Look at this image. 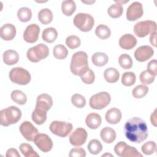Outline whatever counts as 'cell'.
I'll return each instance as SVG.
<instances>
[{"label":"cell","mask_w":157,"mask_h":157,"mask_svg":"<svg viewBox=\"0 0 157 157\" xmlns=\"http://www.w3.org/2000/svg\"><path fill=\"white\" fill-rule=\"evenodd\" d=\"M89 69L88 55L86 52L79 51L75 52L72 56L70 69L75 75H80Z\"/></svg>","instance_id":"2"},{"label":"cell","mask_w":157,"mask_h":157,"mask_svg":"<svg viewBox=\"0 0 157 157\" xmlns=\"http://www.w3.org/2000/svg\"><path fill=\"white\" fill-rule=\"evenodd\" d=\"M72 104L77 108H82L86 104L85 97L80 94H74L71 98Z\"/></svg>","instance_id":"42"},{"label":"cell","mask_w":157,"mask_h":157,"mask_svg":"<svg viewBox=\"0 0 157 157\" xmlns=\"http://www.w3.org/2000/svg\"><path fill=\"white\" fill-rule=\"evenodd\" d=\"M49 128L53 134L61 137H65L72 131L73 126L69 122L56 120L51 123Z\"/></svg>","instance_id":"9"},{"label":"cell","mask_w":157,"mask_h":157,"mask_svg":"<svg viewBox=\"0 0 157 157\" xmlns=\"http://www.w3.org/2000/svg\"><path fill=\"white\" fill-rule=\"evenodd\" d=\"M111 101L109 93L106 91H101L93 95L89 101L91 108L96 110H101L107 107Z\"/></svg>","instance_id":"8"},{"label":"cell","mask_w":157,"mask_h":157,"mask_svg":"<svg viewBox=\"0 0 157 157\" xmlns=\"http://www.w3.org/2000/svg\"><path fill=\"white\" fill-rule=\"evenodd\" d=\"M40 33V28L37 24L28 25L23 33L24 40L28 43H34L38 40Z\"/></svg>","instance_id":"15"},{"label":"cell","mask_w":157,"mask_h":157,"mask_svg":"<svg viewBox=\"0 0 157 157\" xmlns=\"http://www.w3.org/2000/svg\"><path fill=\"white\" fill-rule=\"evenodd\" d=\"M155 78V76L150 74L148 71H144L142 72L140 74V82L145 85H149L152 83Z\"/></svg>","instance_id":"44"},{"label":"cell","mask_w":157,"mask_h":157,"mask_svg":"<svg viewBox=\"0 0 157 157\" xmlns=\"http://www.w3.org/2000/svg\"><path fill=\"white\" fill-rule=\"evenodd\" d=\"M19 149L21 153L26 157H38L39 154L36 153L31 145L27 143L21 144L19 146Z\"/></svg>","instance_id":"35"},{"label":"cell","mask_w":157,"mask_h":157,"mask_svg":"<svg viewBox=\"0 0 157 157\" xmlns=\"http://www.w3.org/2000/svg\"><path fill=\"white\" fill-rule=\"evenodd\" d=\"M91 61L94 65L98 67H101L107 63L109 58L108 56L104 53L96 52L92 55Z\"/></svg>","instance_id":"27"},{"label":"cell","mask_w":157,"mask_h":157,"mask_svg":"<svg viewBox=\"0 0 157 157\" xmlns=\"http://www.w3.org/2000/svg\"><path fill=\"white\" fill-rule=\"evenodd\" d=\"M100 136L104 142L111 144L116 139V132L112 128L105 127L101 131Z\"/></svg>","instance_id":"23"},{"label":"cell","mask_w":157,"mask_h":157,"mask_svg":"<svg viewBox=\"0 0 157 157\" xmlns=\"http://www.w3.org/2000/svg\"><path fill=\"white\" fill-rule=\"evenodd\" d=\"M144 13L143 7L140 2L135 1L131 3L126 10V18L129 21H136Z\"/></svg>","instance_id":"14"},{"label":"cell","mask_w":157,"mask_h":157,"mask_svg":"<svg viewBox=\"0 0 157 157\" xmlns=\"http://www.w3.org/2000/svg\"><path fill=\"white\" fill-rule=\"evenodd\" d=\"M6 156L7 157H10V156L20 157V155L18 153V151L15 148H9L7 150Z\"/></svg>","instance_id":"47"},{"label":"cell","mask_w":157,"mask_h":157,"mask_svg":"<svg viewBox=\"0 0 157 157\" xmlns=\"http://www.w3.org/2000/svg\"><path fill=\"white\" fill-rule=\"evenodd\" d=\"M16 35V28L11 23H6L0 28V36L4 40H11Z\"/></svg>","instance_id":"18"},{"label":"cell","mask_w":157,"mask_h":157,"mask_svg":"<svg viewBox=\"0 0 157 157\" xmlns=\"http://www.w3.org/2000/svg\"><path fill=\"white\" fill-rule=\"evenodd\" d=\"M123 12V7L122 4L115 1V4L111 5L107 10L109 15L113 18H118L121 16Z\"/></svg>","instance_id":"30"},{"label":"cell","mask_w":157,"mask_h":157,"mask_svg":"<svg viewBox=\"0 0 157 157\" xmlns=\"http://www.w3.org/2000/svg\"><path fill=\"white\" fill-rule=\"evenodd\" d=\"M69 156L70 157H85L86 156V152L82 148H74L71 150Z\"/></svg>","instance_id":"45"},{"label":"cell","mask_w":157,"mask_h":157,"mask_svg":"<svg viewBox=\"0 0 157 157\" xmlns=\"http://www.w3.org/2000/svg\"><path fill=\"white\" fill-rule=\"evenodd\" d=\"M49 54L48 47L42 43L29 48L26 53L28 59L33 63H37L45 59Z\"/></svg>","instance_id":"4"},{"label":"cell","mask_w":157,"mask_h":157,"mask_svg":"<svg viewBox=\"0 0 157 157\" xmlns=\"http://www.w3.org/2000/svg\"><path fill=\"white\" fill-rule=\"evenodd\" d=\"M95 34L101 39H106L110 36L111 31L107 26L101 24L96 27Z\"/></svg>","instance_id":"32"},{"label":"cell","mask_w":157,"mask_h":157,"mask_svg":"<svg viewBox=\"0 0 157 157\" xmlns=\"http://www.w3.org/2000/svg\"><path fill=\"white\" fill-rule=\"evenodd\" d=\"M17 17L20 21L28 22L32 17V12L28 7H21L17 12Z\"/></svg>","instance_id":"34"},{"label":"cell","mask_w":157,"mask_h":157,"mask_svg":"<svg viewBox=\"0 0 157 157\" xmlns=\"http://www.w3.org/2000/svg\"><path fill=\"white\" fill-rule=\"evenodd\" d=\"M104 77L108 83H115L119 79L120 74L115 68L109 67L104 71Z\"/></svg>","instance_id":"26"},{"label":"cell","mask_w":157,"mask_h":157,"mask_svg":"<svg viewBox=\"0 0 157 157\" xmlns=\"http://www.w3.org/2000/svg\"><path fill=\"white\" fill-rule=\"evenodd\" d=\"M87 148L90 153L93 155H98L102 151V145L98 139H92L88 143Z\"/></svg>","instance_id":"36"},{"label":"cell","mask_w":157,"mask_h":157,"mask_svg":"<svg viewBox=\"0 0 157 157\" xmlns=\"http://www.w3.org/2000/svg\"><path fill=\"white\" fill-rule=\"evenodd\" d=\"M156 150V144L154 141H148L145 142L141 147L142 152L146 155H150L154 153Z\"/></svg>","instance_id":"40"},{"label":"cell","mask_w":157,"mask_h":157,"mask_svg":"<svg viewBox=\"0 0 157 157\" xmlns=\"http://www.w3.org/2000/svg\"><path fill=\"white\" fill-rule=\"evenodd\" d=\"M114 151L116 155L121 157H143L142 154L138 150L124 142H119L114 147Z\"/></svg>","instance_id":"10"},{"label":"cell","mask_w":157,"mask_h":157,"mask_svg":"<svg viewBox=\"0 0 157 157\" xmlns=\"http://www.w3.org/2000/svg\"><path fill=\"white\" fill-rule=\"evenodd\" d=\"M134 33L139 37H144L150 34L156 32V23L154 21L145 20L139 21L134 26Z\"/></svg>","instance_id":"7"},{"label":"cell","mask_w":157,"mask_h":157,"mask_svg":"<svg viewBox=\"0 0 157 157\" xmlns=\"http://www.w3.org/2000/svg\"><path fill=\"white\" fill-rule=\"evenodd\" d=\"M118 63L121 67L129 69L132 67L133 62L131 57L128 54H122L118 58Z\"/></svg>","instance_id":"37"},{"label":"cell","mask_w":157,"mask_h":157,"mask_svg":"<svg viewBox=\"0 0 157 157\" xmlns=\"http://www.w3.org/2000/svg\"><path fill=\"white\" fill-rule=\"evenodd\" d=\"M38 19L43 25L50 23L53 20L52 12L47 8L41 9L38 13Z\"/></svg>","instance_id":"28"},{"label":"cell","mask_w":157,"mask_h":157,"mask_svg":"<svg viewBox=\"0 0 157 157\" xmlns=\"http://www.w3.org/2000/svg\"><path fill=\"white\" fill-rule=\"evenodd\" d=\"M123 132L129 141L136 144L143 142L148 136L147 125L145 121L139 117L129 119L124 124Z\"/></svg>","instance_id":"1"},{"label":"cell","mask_w":157,"mask_h":157,"mask_svg":"<svg viewBox=\"0 0 157 157\" xmlns=\"http://www.w3.org/2000/svg\"><path fill=\"white\" fill-rule=\"evenodd\" d=\"M156 32H155L152 34H151L150 37V42L151 45H153L154 47H156Z\"/></svg>","instance_id":"48"},{"label":"cell","mask_w":157,"mask_h":157,"mask_svg":"<svg viewBox=\"0 0 157 157\" xmlns=\"http://www.w3.org/2000/svg\"><path fill=\"white\" fill-rule=\"evenodd\" d=\"M102 122L101 117L96 113L93 112L89 113L85 119L86 126L92 129H97L100 126Z\"/></svg>","instance_id":"21"},{"label":"cell","mask_w":157,"mask_h":157,"mask_svg":"<svg viewBox=\"0 0 157 157\" xmlns=\"http://www.w3.org/2000/svg\"><path fill=\"white\" fill-rule=\"evenodd\" d=\"M150 74L156 76L157 75V61L156 59L151 60L147 65V70Z\"/></svg>","instance_id":"46"},{"label":"cell","mask_w":157,"mask_h":157,"mask_svg":"<svg viewBox=\"0 0 157 157\" xmlns=\"http://www.w3.org/2000/svg\"><path fill=\"white\" fill-rule=\"evenodd\" d=\"M33 141L39 149L45 153L50 151L53 147L52 140L46 134H37Z\"/></svg>","instance_id":"11"},{"label":"cell","mask_w":157,"mask_h":157,"mask_svg":"<svg viewBox=\"0 0 157 157\" xmlns=\"http://www.w3.org/2000/svg\"><path fill=\"white\" fill-rule=\"evenodd\" d=\"M74 25L81 31L88 32L91 31L94 24L93 17L86 13H78L74 18Z\"/></svg>","instance_id":"5"},{"label":"cell","mask_w":157,"mask_h":157,"mask_svg":"<svg viewBox=\"0 0 157 157\" xmlns=\"http://www.w3.org/2000/svg\"><path fill=\"white\" fill-rule=\"evenodd\" d=\"M11 99L13 102L19 104L24 105L27 101L26 95L21 91L16 90L11 93Z\"/></svg>","instance_id":"31"},{"label":"cell","mask_w":157,"mask_h":157,"mask_svg":"<svg viewBox=\"0 0 157 157\" xmlns=\"http://www.w3.org/2000/svg\"><path fill=\"white\" fill-rule=\"evenodd\" d=\"M87 136L88 134L85 129L82 128H78L70 135L69 141L73 146L79 147L85 143Z\"/></svg>","instance_id":"13"},{"label":"cell","mask_w":157,"mask_h":157,"mask_svg":"<svg viewBox=\"0 0 157 157\" xmlns=\"http://www.w3.org/2000/svg\"><path fill=\"white\" fill-rule=\"evenodd\" d=\"M76 4L72 0L63 1L61 4V10L66 16H71L75 11Z\"/></svg>","instance_id":"29"},{"label":"cell","mask_w":157,"mask_h":157,"mask_svg":"<svg viewBox=\"0 0 157 157\" xmlns=\"http://www.w3.org/2000/svg\"><path fill=\"white\" fill-rule=\"evenodd\" d=\"M82 82L86 84H92L95 79V75L93 71L90 68L88 70L80 75Z\"/></svg>","instance_id":"43"},{"label":"cell","mask_w":157,"mask_h":157,"mask_svg":"<svg viewBox=\"0 0 157 157\" xmlns=\"http://www.w3.org/2000/svg\"><path fill=\"white\" fill-rule=\"evenodd\" d=\"M53 54L56 59H64L67 57L68 51L65 46L61 44H58L54 47L53 49Z\"/></svg>","instance_id":"33"},{"label":"cell","mask_w":157,"mask_h":157,"mask_svg":"<svg viewBox=\"0 0 157 157\" xmlns=\"http://www.w3.org/2000/svg\"><path fill=\"white\" fill-rule=\"evenodd\" d=\"M9 78L14 83L25 85L31 81V74L25 69L20 67L12 68L9 72Z\"/></svg>","instance_id":"6"},{"label":"cell","mask_w":157,"mask_h":157,"mask_svg":"<svg viewBox=\"0 0 157 157\" xmlns=\"http://www.w3.org/2000/svg\"><path fill=\"white\" fill-rule=\"evenodd\" d=\"M80 39L77 36H69L66 39V44L71 49H75L78 48L80 45Z\"/></svg>","instance_id":"41"},{"label":"cell","mask_w":157,"mask_h":157,"mask_svg":"<svg viewBox=\"0 0 157 157\" xmlns=\"http://www.w3.org/2000/svg\"><path fill=\"white\" fill-rule=\"evenodd\" d=\"M154 54L153 49L149 45H142L138 47L134 52V57L139 62H144Z\"/></svg>","instance_id":"16"},{"label":"cell","mask_w":157,"mask_h":157,"mask_svg":"<svg viewBox=\"0 0 157 157\" xmlns=\"http://www.w3.org/2000/svg\"><path fill=\"white\" fill-rule=\"evenodd\" d=\"M137 44L136 38L131 34H126L119 39V45L121 48L125 50H131Z\"/></svg>","instance_id":"19"},{"label":"cell","mask_w":157,"mask_h":157,"mask_svg":"<svg viewBox=\"0 0 157 157\" xmlns=\"http://www.w3.org/2000/svg\"><path fill=\"white\" fill-rule=\"evenodd\" d=\"M58 37V32L55 28L50 27L45 28L42 34V38L44 41L47 43L53 42Z\"/></svg>","instance_id":"25"},{"label":"cell","mask_w":157,"mask_h":157,"mask_svg":"<svg viewBox=\"0 0 157 157\" xmlns=\"http://www.w3.org/2000/svg\"><path fill=\"white\" fill-rule=\"evenodd\" d=\"M121 117L122 114L121 111L118 109L113 107L106 112L105 118L107 123L115 124L120 122L121 119Z\"/></svg>","instance_id":"20"},{"label":"cell","mask_w":157,"mask_h":157,"mask_svg":"<svg viewBox=\"0 0 157 157\" xmlns=\"http://www.w3.org/2000/svg\"><path fill=\"white\" fill-rule=\"evenodd\" d=\"M136 82V75L132 72H126L122 75L121 83L123 85L130 86Z\"/></svg>","instance_id":"38"},{"label":"cell","mask_w":157,"mask_h":157,"mask_svg":"<svg viewBox=\"0 0 157 157\" xmlns=\"http://www.w3.org/2000/svg\"><path fill=\"white\" fill-rule=\"evenodd\" d=\"M20 131L22 136L28 141H33L37 134H39L37 129L29 121H25L20 126Z\"/></svg>","instance_id":"12"},{"label":"cell","mask_w":157,"mask_h":157,"mask_svg":"<svg viewBox=\"0 0 157 157\" xmlns=\"http://www.w3.org/2000/svg\"><path fill=\"white\" fill-rule=\"evenodd\" d=\"M3 61L7 65H13L19 60L18 53L13 50H8L3 53Z\"/></svg>","instance_id":"22"},{"label":"cell","mask_w":157,"mask_h":157,"mask_svg":"<svg viewBox=\"0 0 157 157\" xmlns=\"http://www.w3.org/2000/svg\"><path fill=\"white\" fill-rule=\"evenodd\" d=\"M21 117V111L16 106L12 105L0 111V123L3 126L17 123Z\"/></svg>","instance_id":"3"},{"label":"cell","mask_w":157,"mask_h":157,"mask_svg":"<svg viewBox=\"0 0 157 157\" xmlns=\"http://www.w3.org/2000/svg\"><path fill=\"white\" fill-rule=\"evenodd\" d=\"M148 92V87L144 85H139L134 88L132 90V96L137 99H140L147 94Z\"/></svg>","instance_id":"39"},{"label":"cell","mask_w":157,"mask_h":157,"mask_svg":"<svg viewBox=\"0 0 157 157\" xmlns=\"http://www.w3.org/2000/svg\"><path fill=\"white\" fill-rule=\"evenodd\" d=\"M47 112L36 108L32 113V120L37 124H42L47 120Z\"/></svg>","instance_id":"24"},{"label":"cell","mask_w":157,"mask_h":157,"mask_svg":"<svg viewBox=\"0 0 157 157\" xmlns=\"http://www.w3.org/2000/svg\"><path fill=\"white\" fill-rule=\"evenodd\" d=\"M156 109L155 110V111L153 112V113H151V116H150V120L151 122V124H153L155 126H156Z\"/></svg>","instance_id":"49"},{"label":"cell","mask_w":157,"mask_h":157,"mask_svg":"<svg viewBox=\"0 0 157 157\" xmlns=\"http://www.w3.org/2000/svg\"><path fill=\"white\" fill-rule=\"evenodd\" d=\"M53 105V99L52 97L47 94L43 93L39 95L37 98L36 108H38L48 112Z\"/></svg>","instance_id":"17"}]
</instances>
